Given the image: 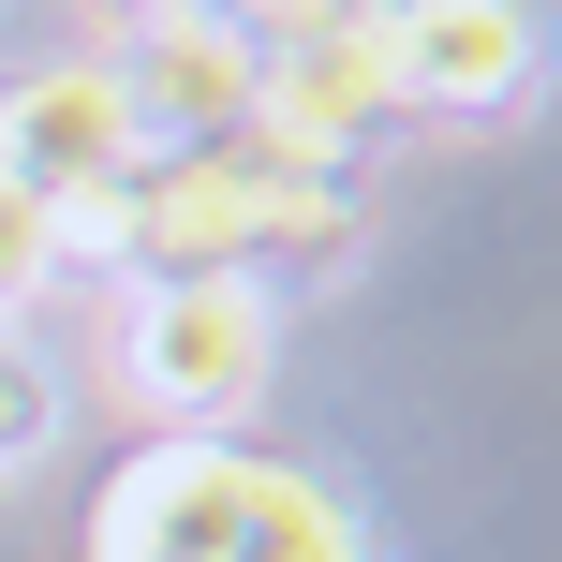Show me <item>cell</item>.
I'll use <instances>...</instances> for the list:
<instances>
[{
    "label": "cell",
    "mask_w": 562,
    "mask_h": 562,
    "mask_svg": "<svg viewBox=\"0 0 562 562\" xmlns=\"http://www.w3.org/2000/svg\"><path fill=\"white\" fill-rule=\"evenodd\" d=\"M267 356H281V296L237 281V267H164L119 311V385L148 415H178V445H223L267 400Z\"/></svg>",
    "instance_id": "2"
},
{
    "label": "cell",
    "mask_w": 562,
    "mask_h": 562,
    "mask_svg": "<svg viewBox=\"0 0 562 562\" xmlns=\"http://www.w3.org/2000/svg\"><path fill=\"white\" fill-rule=\"evenodd\" d=\"M148 164L134 104H119V75L89 59V75H30L15 104H0V193L30 207V223H75V207H119Z\"/></svg>",
    "instance_id": "4"
},
{
    "label": "cell",
    "mask_w": 562,
    "mask_h": 562,
    "mask_svg": "<svg viewBox=\"0 0 562 562\" xmlns=\"http://www.w3.org/2000/svg\"><path fill=\"white\" fill-rule=\"evenodd\" d=\"M45 267H59V252H45V223H30V207L0 193V326H15V296H30Z\"/></svg>",
    "instance_id": "5"
},
{
    "label": "cell",
    "mask_w": 562,
    "mask_h": 562,
    "mask_svg": "<svg viewBox=\"0 0 562 562\" xmlns=\"http://www.w3.org/2000/svg\"><path fill=\"white\" fill-rule=\"evenodd\" d=\"M89 562H370V548H356V518L311 474H281V459L148 445V459H119L104 518H89Z\"/></svg>",
    "instance_id": "1"
},
{
    "label": "cell",
    "mask_w": 562,
    "mask_h": 562,
    "mask_svg": "<svg viewBox=\"0 0 562 562\" xmlns=\"http://www.w3.org/2000/svg\"><path fill=\"white\" fill-rule=\"evenodd\" d=\"M134 15H178V0H134Z\"/></svg>",
    "instance_id": "6"
},
{
    "label": "cell",
    "mask_w": 562,
    "mask_h": 562,
    "mask_svg": "<svg viewBox=\"0 0 562 562\" xmlns=\"http://www.w3.org/2000/svg\"><path fill=\"white\" fill-rule=\"evenodd\" d=\"M370 75H385V119H504L533 89V15L518 0H370Z\"/></svg>",
    "instance_id": "3"
}]
</instances>
